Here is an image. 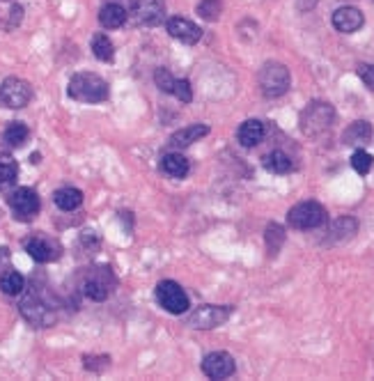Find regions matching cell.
<instances>
[{
  "mask_svg": "<svg viewBox=\"0 0 374 381\" xmlns=\"http://www.w3.org/2000/svg\"><path fill=\"white\" fill-rule=\"evenodd\" d=\"M67 95L78 104H101V101L108 99V83L99 74L80 71V74L69 78Z\"/></svg>",
  "mask_w": 374,
  "mask_h": 381,
  "instance_id": "1",
  "label": "cell"
},
{
  "mask_svg": "<svg viewBox=\"0 0 374 381\" xmlns=\"http://www.w3.org/2000/svg\"><path fill=\"white\" fill-rule=\"evenodd\" d=\"M336 122V108L328 101H310L301 113V131L310 138L326 133Z\"/></svg>",
  "mask_w": 374,
  "mask_h": 381,
  "instance_id": "2",
  "label": "cell"
},
{
  "mask_svg": "<svg viewBox=\"0 0 374 381\" xmlns=\"http://www.w3.org/2000/svg\"><path fill=\"white\" fill-rule=\"evenodd\" d=\"M115 285H118V281H115V276H113L110 266L101 264V266H90L85 271L80 290L88 298H92V301H106V298L113 294V290H115Z\"/></svg>",
  "mask_w": 374,
  "mask_h": 381,
  "instance_id": "3",
  "label": "cell"
},
{
  "mask_svg": "<svg viewBox=\"0 0 374 381\" xmlns=\"http://www.w3.org/2000/svg\"><path fill=\"white\" fill-rule=\"evenodd\" d=\"M259 90L262 95L269 99L283 97L285 92L292 85V76H289V69L283 63H266L262 69H259Z\"/></svg>",
  "mask_w": 374,
  "mask_h": 381,
  "instance_id": "4",
  "label": "cell"
},
{
  "mask_svg": "<svg viewBox=\"0 0 374 381\" xmlns=\"http://www.w3.org/2000/svg\"><path fill=\"white\" fill-rule=\"evenodd\" d=\"M326 219H328L326 209L321 207L319 202H313V200L298 202L296 207H292V209H289V214H287L289 228H294V230H315V228H321V225L326 223Z\"/></svg>",
  "mask_w": 374,
  "mask_h": 381,
  "instance_id": "5",
  "label": "cell"
},
{
  "mask_svg": "<svg viewBox=\"0 0 374 381\" xmlns=\"http://www.w3.org/2000/svg\"><path fill=\"white\" fill-rule=\"evenodd\" d=\"M7 204H9V209H12L14 219L24 221V223L33 221L35 216L39 214V209H41V200H39L37 191L28 189V187L14 189L12 193H9L7 195Z\"/></svg>",
  "mask_w": 374,
  "mask_h": 381,
  "instance_id": "6",
  "label": "cell"
},
{
  "mask_svg": "<svg viewBox=\"0 0 374 381\" xmlns=\"http://www.w3.org/2000/svg\"><path fill=\"white\" fill-rule=\"evenodd\" d=\"M157 301L170 315H184L191 308L189 296L182 290V285L175 281H161L157 285Z\"/></svg>",
  "mask_w": 374,
  "mask_h": 381,
  "instance_id": "7",
  "label": "cell"
},
{
  "mask_svg": "<svg viewBox=\"0 0 374 381\" xmlns=\"http://www.w3.org/2000/svg\"><path fill=\"white\" fill-rule=\"evenodd\" d=\"M30 99H33V88H30V83L24 78L9 76L3 80V85H0V106L24 108L30 104Z\"/></svg>",
  "mask_w": 374,
  "mask_h": 381,
  "instance_id": "8",
  "label": "cell"
},
{
  "mask_svg": "<svg viewBox=\"0 0 374 381\" xmlns=\"http://www.w3.org/2000/svg\"><path fill=\"white\" fill-rule=\"evenodd\" d=\"M234 308L232 306H200L197 310L191 313L189 317V326L191 328H200V331H207V328H216L225 324L227 319L232 317Z\"/></svg>",
  "mask_w": 374,
  "mask_h": 381,
  "instance_id": "9",
  "label": "cell"
},
{
  "mask_svg": "<svg viewBox=\"0 0 374 381\" xmlns=\"http://www.w3.org/2000/svg\"><path fill=\"white\" fill-rule=\"evenodd\" d=\"M19 310L33 326H53L56 315L44 298H39L37 294H28L26 298H21Z\"/></svg>",
  "mask_w": 374,
  "mask_h": 381,
  "instance_id": "10",
  "label": "cell"
},
{
  "mask_svg": "<svg viewBox=\"0 0 374 381\" xmlns=\"http://www.w3.org/2000/svg\"><path fill=\"white\" fill-rule=\"evenodd\" d=\"M234 370L237 363L227 352H212L202 360V372L209 379H227L234 375Z\"/></svg>",
  "mask_w": 374,
  "mask_h": 381,
  "instance_id": "11",
  "label": "cell"
},
{
  "mask_svg": "<svg viewBox=\"0 0 374 381\" xmlns=\"http://www.w3.org/2000/svg\"><path fill=\"white\" fill-rule=\"evenodd\" d=\"M165 30H168V35L172 39H177V42L186 44V46H193L202 39V30L197 28L193 21L184 16H172L168 19V24H165Z\"/></svg>",
  "mask_w": 374,
  "mask_h": 381,
  "instance_id": "12",
  "label": "cell"
},
{
  "mask_svg": "<svg viewBox=\"0 0 374 381\" xmlns=\"http://www.w3.org/2000/svg\"><path fill=\"white\" fill-rule=\"evenodd\" d=\"M26 251L35 262H41V264L58 260L60 253H62L60 244L48 239V236H30V239L26 241Z\"/></svg>",
  "mask_w": 374,
  "mask_h": 381,
  "instance_id": "13",
  "label": "cell"
},
{
  "mask_svg": "<svg viewBox=\"0 0 374 381\" xmlns=\"http://www.w3.org/2000/svg\"><path fill=\"white\" fill-rule=\"evenodd\" d=\"M131 14L138 26H159L163 21V3L161 0H133Z\"/></svg>",
  "mask_w": 374,
  "mask_h": 381,
  "instance_id": "14",
  "label": "cell"
},
{
  "mask_svg": "<svg viewBox=\"0 0 374 381\" xmlns=\"http://www.w3.org/2000/svg\"><path fill=\"white\" fill-rule=\"evenodd\" d=\"M333 28L340 30V33L345 35H351L356 33V30L363 28V24H365V16H363V12L358 7H351V5H345V7H338L333 12Z\"/></svg>",
  "mask_w": 374,
  "mask_h": 381,
  "instance_id": "15",
  "label": "cell"
},
{
  "mask_svg": "<svg viewBox=\"0 0 374 381\" xmlns=\"http://www.w3.org/2000/svg\"><path fill=\"white\" fill-rule=\"evenodd\" d=\"M207 133H209V127L207 125H191V127H184L180 131H175L170 140H168V145L172 150H184V147H191L195 140H200L204 138Z\"/></svg>",
  "mask_w": 374,
  "mask_h": 381,
  "instance_id": "16",
  "label": "cell"
},
{
  "mask_svg": "<svg viewBox=\"0 0 374 381\" xmlns=\"http://www.w3.org/2000/svg\"><path fill=\"white\" fill-rule=\"evenodd\" d=\"M264 133H266V129H264L262 120H246L237 131V140L241 142L244 147H255L262 142Z\"/></svg>",
  "mask_w": 374,
  "mask_h": 381,
  "instance_id": "17",
  "label": "cell"
},
{
  "mask_svg": "<svg viewBox=\"0 0 374 381\" xmlns=\"http://www.w3.org/2000/svg\"><path fill=\"white\" fill-rule=\"evenodd\" d=\"M189 159L182 157L180 152H170V154H163L161 157V172H165L168 177L175 179H184L186 174H189Z\"/></svg>",
  "mask_w": 374,
  "mask_h": 381,
  "instance_id": "18",
  "label": "cell"
},
{
  "mask_svg": "<svg viewBox=\"0 0 374 381\" xmlns=\"http://www.w3.org/2000/svg\"><path fill=\"white\" fill-rule=\"evenodd\" d=\"M127 19H129V12H127V9H124L122 5H118V3L103 5L101 12H99V24L106 28V30H118V28H122L124 24H127Z\"/></svg>",
  "mask_w": 374,
  "mask_h": 381,
  "instance_id": "19",
  "label": "cell"
},
{
  "mask_svg": "<svg viewBox=\"0 0 374 381\" xmlns=\"http://www.w3.org/2000/svg\"><path fill=\"white\" fill-rule=\"evenodd\" d=\"M370 138H372V127L365 120H356L354 125L347 127L345 133H342V142H345V145H356V147L365 145Z\"/></svg>",
  "mask_w": 374,
  "mask_h": 381,
  "instance_id": "20",
  "label": "cell"
},
{
  "mask_svg": "<svg viewBox=\"0 0 374 381\" xmlns=\"http://www.w3.org/2000/svg\"><path fill=\"white\" fill-rule=\"evenodd\" d=\"M53 202L56 207L62 212H74L83 204V193L74 187H65V189H58L53 193Z\"/></svg>",
  "mask_w": 374,
  "mask_h": 381,
  "instance_id": "21",
  "label": "cell"
},
{
  "mask_svg": "<svg viewBox=\"0 0 374 381\" xmlns=\"http://www.w3.org/2000/svg\"><path fill=\"white\" fill-rule=\"evenodd\" d=\"M19 179V166L9 154L0 152V191L12 189Z\"/></svg>",
  "mask_w": 374,
  "mask_h": 381,
  "instance_id": "22",
  "label": "cell"
},
{
  "mask_svg": "<svg viewBox=\"0 0 374 381\" xmlns=\"http://www.w3.org/2000/svg\"><path fill=\"white\" fill-rule=\"evenodd\" d=\"M262 163H264V168L269 172H274V174H287V172H292V168H294L292 159H289L287 154L280 152V150L269 152Z\"/></svg>",
  "mask_w": 374,
  "mask_h": 381,
  "instance_id": "23",
  "label": "cell"
},
{
  "mask_svg": "<svg viewBox=\"0 0 374 381\" xmlns=\"http://www.w3.org/2000/svg\"><path fill=\"white\" fill-rule=\"evenodd\" d=\"M24 287H26V278L21 276L19 271L14 269H7L0 273V292L7 294V296H16L24 292Z\"/></svg>",
  "mask_w": 374,
  "mask_h": 381,
  "instance_id": "24",
  "label": "cell"
},
{
  "mask_svg": "<svg viewBox=\"0 0 374 381\" xmlns=\"http://www.w3.org/2000/svg\"><path fill=\"white\" fill-rule=\"evenodd\" d=\"M92 53H95V58L101 60V63H113V58H115V46H113L110 37H106L103 33H97L92 37Z\"/></svg>",
  "mask_w": 374,
  "mask_h": 381,
  "instance_id": "25",
  "label": "cell"
},
{
  "mask_svg": "<svg viewBox=\"0 0 374 381\" xmlns=\"http://www.w3.org/2000/svg\"><path fill=\"white\" fill-rule=\"evenodd\" d=\"M356 230H358V221L356 219H338L336 223H333V228H331V239L333 241H345V239H349V236H354L356 234Z\"/></svg>",
  "mask_w": 374,
  "mask_h": 381,
  "instance_id": "26",
  "label": "cell"
},
{
  "mask_svg": "<svg viewBox=\"0 0 374 381\" xmlns=\"http://www.w3.org/2000/svg\"><path fill=\"white\" fill-rule=\"evenodd\" d=\"M264 239H266L269 255H276L280 251V246L285 244V228H283V225H278V223H269L266 232H264Z\"/></svg>",
  "mask_w": 374,
  "mask_h": 381,
  "instance_id": "27",
  "label": "cell"
},
{
  "mask_svg": "<svg viewBox=\"0 0 374 381\" xmlns=\"http://www.w3.org/2000/svg\"><path fill=\"white\" fill-rule=\"evenodd\" d=\"M28 136H30V131L24 122H12V125H7L5 129V142L9 147H21L28 140Z\"/></svg>",
  "mask_w": 374,
  "mask_h": 381,
  "instance_id": "28",
  "label": "cell"
},
{
  "mask_svg": "<svg viewBox=\"0 0 374 381\" xmlns=\"http://www.w3.org/2000/svg\"><path fill=\"white\" fill-rule=\"evenodd\" d=\"M223 14V3L221 0H200V5H197V16L204 19V21H218Z\"/></svg>",
  "mask_w": 374,
  "mask_h": 381,
  "instance_id": "29",
  "label": "cell"
},
{
  "mask_svg": "<svg viewBox=\"0 0 374 381\" xmlns=\"http://www.w3.org/2000/svg\"><path fill=\"white\" fill-rule=\"evenodd\" d=\"M372 163H374L372 154L365 152V150H360V147L354 152V157H351V168H354L358 174H368L372 170Z\"/></svg>",
  "mask_w": 374,
  "mask_h": 381,
  "instance_id": "30",
  "label": "cell"
},
{
  "mask_svg": "<svg viewBox=\"0 0 374 381\" xmlns=\"http://www.w3.org/2000/svg\"><path fill=\"white\" fill-rule=\"evenodd\" d=\"M170 95L175 97V99H180V104H191L193 101V88H191V83L186 78H175V85H172V92Z\"/></svg>",
  "mask_w": 374,
  "mask_h": 381,
  "instance_id": "31",
  "label": "cell"
},
{
  "mask_svg": "<svg viewBox=\"0 0 374 381\" xmlns=\"http://www.w3.org/2000/svg\"><path fill=\"white\" fill-rule=\"evenodd\" d=\"M154 83H157V88L161 90V92H172V85H175V78H172V74L168 69H163V67H159L157 71H154Z\"/></svg>",
  "mask_w": 374,
  "mask_h": 381,
  "instance_id": "32",
  "label": "cell"
},
{
  "mask_svg": "<svg viewBox=\"0 0 374 381\" xmlns=\"http://www.w3.org/2000/svg\"><path fill=\"white\" fill-rule=\"evenodd\" d=\"M83 365L92 372H101V370H106L110 365V358L108 356H85L83 358Z\"/></svg>",
  "mask_w": 374,
  "mask_h": 381,
  "instance_id": "33",
  "label": "cell"
},
{
  "mask_svg": "<svg viewBox=\"0 0 374 381\" xmlns=\"http://www.w3.org/2000/svg\"><path fill=\"white\" fill-rule=\"evenodd\" d=\"M358 78L374 92V65H358Z\"/></svg>",
  "mask_w": 374,
  "mask_h": 381,
  "instance_id": "34",
  "label": "cell"
},
{
  "mask_svg": "<svg viewBox=\"0 0 374 381\" xmlns=\"http://www.w3.org/2000/svg\"><path fill=\"white\" fill-rule=\"evenodd\" d=\"M21 14H24V7L14 5L12 9H9V19H12V26H19V21H21Z\"/></svg>",
  "mask_w": 374,
  "mask_h": 381,
  "instance_id": "35",
  "label": "cell"
}]
</instances>
